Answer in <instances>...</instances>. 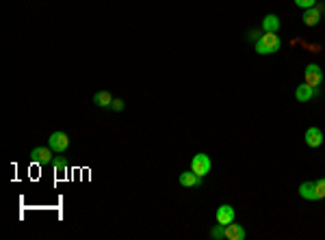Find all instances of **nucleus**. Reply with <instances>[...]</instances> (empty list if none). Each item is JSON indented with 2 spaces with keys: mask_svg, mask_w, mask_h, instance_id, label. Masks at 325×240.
I'll return each mask as SVG.
<instances>
[{
  "mask_svg": "<svg viewBox=\"0 0 325 240\" xmlns=\"http://www.w3.org/2000/svg\"><path fill=\"white\" fill-rule=\"evenodd\" d=\"M262 30L264 32H278L280 30V17L276 13H269V15L262 17Z\"/></svg>",
  "mask_w": 325,
  "mask_h": 240,
  "instance_id": "ddd939ff",
  "label": "nucleus"
},
{
  "mask_svg": "<svg viewBox=\"0 0 325 240\" xmlns=\"http://www.w3.org/2000/svg\"><path fill=\"white\" fill-rule=\"evenodd\" d=\"M224 234H226V225H221V223H217L210 230V238H214V240H221L224 238Z\"/></svg>",
  "mask_w": 325,
  "mask_h": 240,
  "instance_id": "2eb2a0df",
  "label": "nucleus"
},
{
  "mask_svg": "<svg viewBox=\"0 0 325 240\" xmlns=\"http://www.w3.org/2000/svg\"><path fill=\"white\" fill-rule=\"evenodd\" d=\"M245 227L243 225H238L236 221H232L230 225H226V234H224V238L226 240H245Z\"/></svg>",
  "mask_w": 325,
  "mask_h": 240,
  "instance_id": "0eeeda50",
  "label": "nucleus"
},
{
  "mask_svg": "<svg viewBox=\"0 0 325 240\" xmlns=\"http://www.w3.org/2000/svg\"><path fill=\"white\" fill-rule=\"evenodd\" d=\"M178 182H180V186H184V188H195V186H200V184H202V178H200L198 173H193L191 169H188V171L180 173Z\"/></svg>",
  "mask_w": 325,
  "mask_h": 240,
  "instance_id": "9d476101",
  "label": "nucleus"
},
{
  "mask_svg": "<svg viewBox=\"0 0 325 240\" xmlns=\"http://www.w3.org/2000/svg\"><path fill=\"white\" fill-rule=\"evenodd\" d=\"M304 76H306V82H308L310 87H314V89H318L323 84V69L318 67L316 63H310L308 67L304 69Z\"/></svg>",
  "mask_w": 325,
  "mask_h": 240,
  "instance_id": "20e7f679",
  "label": "nucleus"
},
{
  "mask_svg": "<svg viewBox=\"0 0 325 240\" xmlns=\"http://www.w3.org/2000/svg\"><path fill=\"white\" fill-rule=\"evenodd\" d=\"M314 95H316V89H314V87H310L308 82L299 84V87L295 89V97H297V102H310Z\"/></svg>",
  "mask_w": 325,
  "mask_h": 240,
  "instance_id": "9b49d317",
  "label": "nucleus"
},
{
  "mask_svg": "<svg viewBox=\"0 0 325 240\" xmlns=\"http://www.w3.org/2000/svg\"><path fill=\"white\" fill-rule=\"evenodd\" d=\"M302 22L306 26H316L321 22V6H310V9H304Z\"/></svg>",
  "mask_w": 325,
  "mask_h": 240,
  "instance_id": "1a4fd4ad",
  "label": "nucleus"
},
{
  "mask_svg": "<svg viewBox=\"0 0 325 240\" xmlns=\"http://www.w3.org/2000/svg\"><path fill=\"white\" fill-rule=\"evenodd\" d=\"M30 162H37V165H50L52 162V149L50 147H32L30 149Z\"/></svg>",
  "mask_w": 325,
  "mask_h": 240,
  "instance_id": "39448f33",
  "label": "nucleus"
},
{
  "mask_svg": "<svg viewBox=\"0 0 325 240\" xmlns=\"http://www.w3.org/2000/svg\"><path fill=\"white\" fill-rule=\"evenodd\" d=\"M295 4L299 9H310V6H316V0H295Z\"/></svg>",
  "mask_w": 325,
  "mask_h": 240,
  "instance_id": "a211bd4d",
  "label": "nucleus"
},
{
  "mask_svg": "<svg viewBox=\"0 0 325 240\" xmlns=\"http://www.w3.org/2000/svg\"><path fill=\"white\" fill-rule=\"evenodd\" d=\"M306 145L308 147H321V143H323V132H321V128H316V126H312L306 130Z\"/></svg>",
  "mask_w": 325,
  "mask_h": 240,
  "instance_id": "6e6552de",
  "label": "nucleus"
},
{
  "mask_svg": "<svg viewBox=\"0 0 325 240\" xmlns=\"http://www.w3.org/2000/svg\"><path fill=\"white\" fill-rule=\"evenodd\" d=\"M94 104L100 108H110V104H113V95L108 93V91H98L94 95Z\"/></svg>",
  "mask_w": 325,
  "mask_h": 240,
  "instance_id": "4468645a",
  "label": "nucleus"
},
{
  "mask_svg": "<svg viewBox=\"0 0 325 240\" xmlns=\"http://www.w3.org/2000/svg\"><path fill=\"white\" fill-rule=\"evenodd\" d=\"M210 169H212V162H210V156L208 154L200 152V154H195L191 158V171L198 173L200 178H204L206 173H210Z\"/></svg>",
  "mask_w": 325,
  "mask_h": 240,
  "instance_id": "f03ea898",
  "label": "nucleus"
},
{
  "mask_svg": "<svg viewBox=\"0 0 325 240\" xmlns=\"http://www.w3.org/2000/svg\"><path fill=\"white\" fill-rule=\"evenodd\" d=\"M299 195H302L304 199H308V201H318V197H316V186H314V182H304V184L299 186Z\"/></svg>",
  "mask_w": 325,
  "mask_h": 240,
  "instance_id": "f8f14e48",
  "label": "nucleus"
},
{
  "mask_svg": "<svg viewBox=\"0 0 325 240\" xmlns=\"http://www.w3.org/2000/svg\"><path fill=\"white\" fill-rule=\"evenodd\" d=\"M48 147L52 149V152H56V154L68 152V147H70V136L65 134V132H52L50 139H48Z\"/></svg>",
  "mask_w": 325,
  "mask_h": 240,
  "instance_id": "7ed1b4c3",
  "label": "nucleus"
},
{
  "mask_svg": "<svg viewBox=\"0 0 325 240\" xmlns=\"http://www.w3.org/2000/svg\"><path fill=\"white\" fill-rule=\"evenodd\" d=\"M124 106H126V104H124V100H113V104H110V108H113L115 113H120V110H124Z\"/></svg>",
  "mask_w": 325,
  "mask_h": 240,
  "instance_id": "6ab92c4d",
  "label": "nucleus"
},
{
  "mask_svg": "<svg viewBox=\"0 0 325 240\" xmlns=\"http://www.w3.org/2000/svg\"><path fill=\"white\" fill-rule=\"evenodd\" d=\"M282 48V41H280L278 32H264L256 39V52L258 54H273Z\"/></svg>",
  "mask_w": 325,
  "mask_h": 240,
  "instance_id": "f257e3e1",
  "label": "nucleus"
},
{
  "mask_svg": "<svg viewBox=\"0 0 325 240\" xmlns=\"http://www.w3.org/2000/svg\"><path fill=\"white\" fill-rule=\"evenodd\" d=\"M52 167H54L56 173H65V171H68V162H65L63 158H54V160H52Z\"/></svg>",
  "mask_w": 325,
  "mask_h": 240,
  "instance_id": "dca6fc26",
  "label": "nucleus"
},
{
  "mask_svg": "<svg viewBox=\"0 0 325 240\" xmlns=\"http://www.w3.org/2000/svg\"><path fill=\"white\" fill-rule=\"evenodd\" d=\"M314 186H316V197L318 199H325V178L323 180H316Z\"/></svg>",
  "mask_w": 325,
  "mask_h": 240,
  "instance_id": "f3484780",
  "label": "nucleus"
},
{
  "mask_svg": "<svg viewBox=\"0 0 325 240\" xmlns=\"http://www.w3.org/2000/svg\"><path fill=\"white\" fill-rule=\"evenodd\" d=\"M214 219H217V223L221 225H230L234 219H236V212H234V208L230 204H221L217 208V214H214Z\"/></svg>",
  "mask_w": 325,
  "mask_h": 240,
  "instance_id": "423d86ee",
  "label": "nucleus"
}]
</instances>
